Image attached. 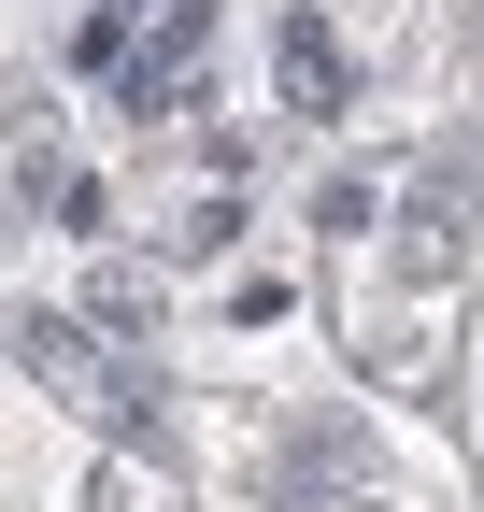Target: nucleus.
<instances>
[{
	"label": "nucleus",
	"instance_id": "obj_1",
	"mask_svg": "<svg viewBox=\"0 0 484 512\" xmlns=\"http://www.w3.org/2000/svg\"><path fill=\"white\" fill-rule=\"evenodd\" d=\"M285 86H299V114H342V57L314 15H285Z\"/></svg>",
	"mask_w": 484,
	"mask_h": 512
}]
</instances>
